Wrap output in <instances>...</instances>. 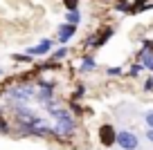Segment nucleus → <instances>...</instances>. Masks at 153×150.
<instances>
[{"mask_svg":"<svg viewBox=\"0 0 153 150\" xmlns=\"http://www.w3.org/2000/svg\"><path fill=\"white\" fill-rule=\"evenodd\" d=\"M140 70H142V65H133V67H131V74L137 76V72H140Z\"/></svg>","mask_w":153,"mask_h":150,"instance_id":"dca6fc26","label":"nucleus"},{"mask_svg":"<svg viewBox=\"0 0 153 150\" xmlns=\"http://www.w3.org/2000/svg\"><path fill=\"white\" fill-rule=\"evenodd\" d=\"M115 139H117V135H115V128L113 126H101L99 128V141L104 146H113Z\"/></svg>","mask_w":153,"mask_h":150,"instance_id":"7ed1b4c3","label":"nucleus"},{"mask_svg":"<svg viewBox=\"0 0 153 150\" xmlns=\"http://www.w3.org/2000/svg\"><path fill=\"white\" fill-rule=\"evenodd\" d=\"M65 20H68V23H72V25H79V23H81V11H79V9L68 11V14H65Z\"/></svg>","mask_w":153,"mask_h":150,"instance_id":"6e6552de","label":"nucleus"},{"mask_svg":"<svg viewBox=\"0 0 153 150\" xmlns=\"http://www.w3.org/2000/svg\"><path fill=\"white\" fill-rule=\"evenodd\" d=\"M0 74H2V72H0Z\"/></svg>","mask_w":153,"mask_h":150,"instance_id":"6ab92c4d","label":"nucleus"},{"mask_svg":"<svg viewBox=\"0 0 153 150\" xmlns=\"http://www.w3.org/2000/svg\"><path fill=\"white\" fill-rule=\"evenodd\" d=\"M9 96L20 99V101H27V99L34 96V92H32V88H18V90H9Z\"/></svg>","mask_w":153,"mask_h":150,"instance_id":"39448f33","label":"nucleus"},{"mask_svg":"<svg viewBox=\"0 0 153 150\" xmlns=\"http://www.w3.org/2000/svg\"><path fill=\"white\" fill-rule=\"evenodd\" d=\"M54 135H59V137H70V135H74V119H72L70 114H65V117L56 119Z\"/></svg>","mask_w":153,"mask_h":150,"instance_id":"f257e3e1","label":"nucleus"},{"mask_svg":"<svg viewBox=\"0 0 153 150\" xmlns=\"http://www.w3.org/2000/svg\"><path fill=\"white\" fill-rule=\"evenodd\" d=\"M144 88H146V90H149V92H151V90H153V79H149V81H146V83H144Z\"/></svg>","mask_w":153,"mask_h":150,"instance_id":"a211bd4d","label":"nucleus"},{"mask_svg":"<svg viewBox=\"0 0 153 150\" xmlns=\"http://www.w3.org/2000/svg\"><path fill=\"white\" fill-rule=\"evenodd\" d=\"M50 49H52V40H43L41 45H36V47H32V49H27V54L32 56V54H48Z\"/></svg>","mask_w":153,"mask_h":150,"instance_id":"423d86ee","label":"nucleus"},{"mask_svg":"<svg viewBox=\"0 0 153 150\" xmlns=\"http://www.w3.org/2000/svg\"><path fill=\"white\" fill-rule=\"evenodd\" d=\"M146 139L153 143V128H146Z\"/></svg>","mask_w":153,"mask_h":150,"instance_id":"f3484780","label":"nucleus"},{"mask_svg":"<svg viewBox=\"0 0 153 150\" xmlns=\"http://www.w3.org/2000/svg\"><path fill=\"white\" fill-rule=\"evenodd\" d=\"M106 72H108L110 76H117V74H122V67H108Z\"/></svg>","mask_w":153,"mask_h":150,"instance_id":"ddd939ff","label":"nucleus"},{"mask_svg":"<svg viewBox=\"0 0 153 150\" xmlns=\"http://www.w3.org/2000/svg\"><path fill=\"white\" fill-rule=\"evenodd\" d=\"M144 121H146L149 128H153V110H146V114H144Z\"/></svg>","mask_w":153,"mask_h":150,"instance_id":"f8f14e48","label":"nucleus"},{"mask_svg":"<svg viewBox=\"0 0 153 150\" xmlns=\"http://www.w3.org/2000/svg\"><path fill=\"white\" fill-rule=\"evenodd\" d=\"M0 132H9V126H7L2 119H0Z\"/></svg>","mask_w":153,"mask_h":150,"instance_id":"2eb2a0df","label":"nucleus"},{"mask_svg":"<svg viewBox=\"0 0 153 150\" xmlns=\"http://www.w3.org/2000/svg\"><path fill=\"white\" fill-rule=\"evenodd\" d=\"M74 32H76V25H72V23H63L61 27H59V40H61V43H68L72 36H74Z\"/></svg>","mask_w":153,"mask_h":150,"instance_id":"20e7f679","label":"nucleus"},{"mask_svg":"<svg viewBox=\"0 0 153 150\" xmlns=\"http://www.w3.org/2000/svg\"><path fill=\"white\" fill-rule=\"evenodd\" d=\"M117 146H120L122 150H137V146H140V141H137V137L133 135V132H128V130H122V132H117Z\"/></svg>","mask_w":153,"mask_h":150,"instance_id":"f03ea898","label":"nucleus"},{"mask_svg":"<svg viewBox=\"0 0 153 150\" xmlns=\"http://www.w3.org/2000/svg\"><path fill=\"white\" fill-rule=\"evenodd\" d=\"M95 67V61L92 58H86V63H83V70H92Z\"/></svg>","mask_w":153,"mask_h":150,"instance_id":"4468645a","label":"nucleus"},{"mask_svg":"<svg viewBox=\"0 0 153 150\" xmlns=\"http://www.w3.org/2000/svg\"><path fill=\"white\" fill-rule=\"evenodd\" d=\"M65 54H68V49H65V47H61V49H56V52L52 54V58H54V61H61Z\"/></svg>","mask_w":153,"mask_h":150,"instance_id":"9b49d317","label":"nucleus"},{"mask_svg":"<svg viewBox=\"0 0 153 150\" xmlns=\"http://www.w3.org/2000/svg\"><path fill=\"white\" fill-rule=\"evenodd\" d=\"M38 99H41L43 103H50V101H52V90H50V85L41 88V94H38Z\"/></svg>","mask_w":153,"mask_h":150,"instance_id":"1a4fd4ad","label":"nucleus"},{"mask_svg":"<svg viewBox=\"0 0 153 150\" xmlns=\"http://www.w3.org/2000/svg\"><path fill=\"white\" fill-rule=\"evenodd\" d=\"M140 61H142L144 67H149V70L153 72V52H142L140 54Z\"/></svg>","mask_w":153,"mask_h":150,"instance_id":"0eeeda50","label":"nucleus"},{"mask_svg":"<svg viewBox=\"0 0 153 150\" xmlns=\"http://www.w3.org/2000/svg\"><path fill=\"white\" fill-rule=\"evenodd\" d=\"M63 5L68 11H72V9H79V0H63Z\"/></svg>","mask_w":153,"mask_h":150,"instance_id":"9d476101","label":"nucleus"}]
</instances>
